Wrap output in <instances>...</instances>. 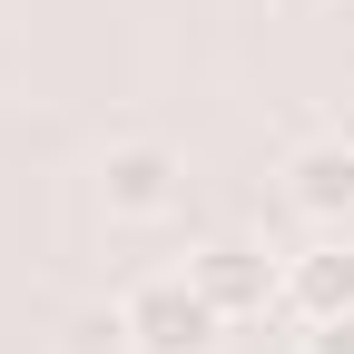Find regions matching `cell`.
<instances>
[{
	"instance_id": "1",
	"label": "cell",
	"mask_w": 354,
	"mask_h": 354,
	"mask_svg": "<svg viewBox=\"0 0 354 354\" xmlns=\"http://www.w3.org/2000/svg\"><path fill=\"white\" fill-rule=\"evenodd\" d=\"M216 335H227V315L197 295V276H148L118 305V344L128 354H216Z\"/></svg>"
},
{
	"instance_id": "2",
	"label": "cell",
	"mask_w": 354,
	"mask_h": 354,
	"mask_svg": "<svg viewBox=\"0 0 354 354\" xmlns=\"http://www.w3.org/2000/svg\"><path fill=\"white\" fill-rule=\"evenodd\" d=\"M177 197H187V158H177V148H158V138L109 148V167H99L109 227H158V216H177Z\"/></svg>"
},
{
	"instance_id": "3",
	"label": "cell",
	"mask_w": 354,
	"mask_h": 354,
	"mask_svg": "<svg viewBox=\"0 0 354 354\" xmlns=\"http://www.w3.org/2000/svg\"><path fill=\"white\" fill-rule=\"evenodd\" d=\"M187 276H197V295H207L227 325H256L266 305H286V266L266 256L256 236H216V246H197Z\"/></svg>"
},
{
	"instance_id": "4",
	"label": "cell",
	"mask_w": 354,
	"mask_h": 354,
	"mask_svg": "<svg viewBox=\"0 0 354 354\" xmlns=\"http://www.w3.org/2000/svg\"><path fill=\"white\" fill-rule=\"evenodd\" d=\"M286 207L305 216V227L344 236L354 227V138H305L286 158Z\"/></svg>"
},
{
	"instance_id": "5",
	"label": "cell",
	"mask_w": 354,
	"mask_h": 354,
	"mask_svg": "<svg viewBox=\"0 0 354 354\" xmlns=\"http://www.w3.org/2000/svg\"><path fill=\"white\" fill-rule=\"evenodd\" d=\"M286 315H295V325L354 315V246H344V236H315L305 256H286Z\"/></svg>"
},
{
	"instance_id": "6",
	"label": "cell",
	"mask_w": 354,
	"mask_h": 354,
	"mask_svg": "<svg viewBox=\"0 0 354 354\" xmlns=\"http://www.w3.org/2000/svg\"><path fill=\"white\" fill-rule=\"evenodd\" d=\"M305 354H354V315H325V325H305Z\"/></svg>"
}]
</instances>
